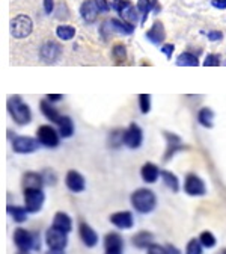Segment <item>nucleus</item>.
I'll return each instance as SVG.
<instances>
[{
    "mask_svg": "<svg viewBox=\"0 0 226 254\" xmlns=\"http://www.w3.org/2000/svg\"><path fill=\"white\" fill-rule=\"evenodd\" d=\"M132 242L136 248L139 250H148L152 244H154V235L151 232H146V230H142L139 233H136L133 238H132Z\"/></svg>",
    "mask_w": 226,
    "mask_h": 254,
    "instance_id": "obj_22",
    "label": "nucleus"
},
{
    "mask_svg": "<svg viewBox=\"0 0 226 254\" xmlns=\"http://www.w3.org/2000/svg\"><path fill=\"white\" fill-rule=\"evenodd\" d=\"M128 5H130V2L128 0H112V3H110V6L119 14L124 8H127Z\"/></svg>",
    "mask_w": 226,
    "mask_h": 254,
    "instance_id": "obj_40",
    "label": "nucleus"
},
{
    "mask_svg": "<svg viewBox=\"0 0 226 254\" xmlns=\"http://www.w3.org/2000/svg\"><path fill=\"white\" fill-rule=\"evenodd\" d=\"M41 142L35 138H30V136H15L12 139V150L14 153L18 154H30V153H35L40 148Z\"/></svg>",
    "mask_w": 226,
    "mask_h": 254,
    "instance_id": "obj_7",
    "label": "nucleus"
},
{
    "mask_svg": "<svg viewBox=\"0 0 226 254\" xmlns=\"http://www.w3.org/2000/svg\"><path fill=\"white\" fill-rule=\"evenodd\" d=\"M9 30H11V35L14 38H26L32 34V30H34V21H32L30 17L24 15V14H20L17 15L15 18L11 20L9 23Z\"/></svg>",
    "mask_w": 226,
    "mask_h": 254,
    "instance_id": "obj_3",
    "label": "nucleus"
},
{
    "mask_svg": "<svg viewBox=\"0 0 226 254\" xmlns=\"http://www.w3.org/2000/svg\"><path fill=\"white\" fill-rule=\"evenodd\" d=\"M165 38H166V30H165V26L161 21H155L152 24V27L146 32V40L155 46H160L165 41Z\"/></svg>",
    "mask_w": 226,
    "mask_h": 254,
    "instance_id": "obj_18",
    "label": "nucleus"
},
{
    "mask_svg": "<svg viewBox=\"0 0 226 254\" xmlns=\"http://www.w3.org/2000/svg\"><path fill=\"white\" fill-rule=\"evenodd\" d=\"M45 201V194L43 189H24V207L29 213H37L41 210Z\"/></svg>",
    "mask_w": 226,
    "mask_h": 254,
    "instance_id": "obj_5",
    "label": "nucleus"
},
{
    "mask_svg": "<svg viewBox=\"0 0 226 254\" xmlns=\"http://www.w3.org/2000/svg\"><path fill=\"white\" fill-rule=\"evenodd\" d=\"M60 55H62V47H60L57 43H54V41L45 43V44L41 47V50H40L41 59H43L44 62H47V64L56 62V61L60 58Z\"/></svg>",
    "mask_w": 226,
    "mask_h": 254,
    "instance_id": "obj_14",
    "label": "nucleus"
},
{
    "mask_svg": "<svg viewBox=\"0 0 226 254\" xmlns=\"http://www.w3.org/2000/svg\"><path fill=\"white\" fill-rule=\"evenodd\" d=\"M165 136L168 139V148H166V153H165V162H169V159L175 156L177 151H181L185 148V145L182 144L181 138L172 132H165Z\"/></svg>",
    "mask_w": 226,
    "mask_h": 254,
    "instance_id": "obj_16",
    "label": "nucleus"
},
{
    "mask_svg": "<svg viewBox=\"0 0 226 254\" xmlns=\"http://www.w3.org/2000/svg\"><path fill=\"white\" fill-rule=\"evenodd\" d=\"M57 127H59V135L62 138H71L74 135V121L67 115H63L60 118V121L57 123Z\"/></svg>",
    "mask_w": 226,
    "mask_h": 254,
    "instance_id": "obj_24",
    "label": "nucleus"
},
{
    "mask_svg": "<svg viewBox=\"0 0 226 254\" xmlns=\"http://www.w3.org/2000/svg\"><path fill=\"white\" fill-rule=\"evenodd\" d=\"M40 108H41L43 115H44L48 121H51V123H54V124H57V123L60 121L62 115L57 112V109H56V108H53V106H51V102H48L47 99H45V100H41Z\"/></svg>",
    "mask_w": 226,
    "mask_h": 254,
    "instance_id": "obj_23",
    "label": "nucleus"
},
{
    "mask_svg": "<svg viewBox=\"0 0 226 254\" xmlns=\"http://www.w3.org/2000/svg\"><path fill=\"white\" fill-rule=\"evenodd\" d=\"M43 174V177H44V182H45V185H50V186H53V185H56V182H57V177H56V174L53 173V171H50V170H45L44 173H41Z\"/></svg>",
    "mask_w": 226,
    "mask_h": 254,
    "instance_id": "obj_39",
    "label": "nucleus"
},
{
    "mask_svg": "<svg viewBox=\"0 0 226 254\" xmlns=\"http://www.w3.org/2000/svg\"><path fill=\"white\" fill-rule=\"evenodd\" d=\"M98 14H100V9H98V6H96L95 0H85V2L82 3L80 15L85 20V23H88V24L95 23V20L98 18Z\"/></svg>",
    "mask_w": 226,
    "mask_h": 254,
    "instance_id": "obj_17",
    "label": "nucleus"
},
{
    "mask_svg": "<svg viewBox=\"0 0 226 254\" xmlns=\"http://www.w3.org/2000/svg\"><path fill=\"white\" fill-rule=\"evenodd\" d=\"M119 15L122 17V20H125V21H128V23H132V24H136L137 20H139V11H137V8H135L132 3L128 5L127 8H124V9L119 12Z\"/></svg>",
    "mask_w": 226,
    "mask_h": 254,
    "instance_id": "obj_31",
    "label": "nucleus"
},
{
    "mask_svg": "<svg viewBox=\"0 0 226 254\" xmlns=\"http://www.w3.org/2000/svg\"><path fill=\"white\" fill-rule=\"evenodd\" d=\"M136 8L142 15V24H145V21L148 20V14L151 12L152 8H155V11H158L157 0H137V6Z\"/></svg>",
    "mask_w": 226,
    "mask_h": 254,
    "instance_id": "obj_26",
    "label": "nucleus"
},
{
    "mask_svg": "<svg viewBox=\"0 0 226 254\" xmlns=\"http://www.w3.org/2000/svg\"><path fill=\"white\" fill-rule=\"evenodd\" d=\"M217 254H226V248H222Z\"/></svg>",
    "mask_w": 226,
    "mask_h": 254,
    "instance_id": "obj_51",
    "label": "nucleus"
},
{
    "mask_svg": "<svg viewBox=\"0 0 226 254\" xmlns=\"http://www.w3.org/2000/svg\"><path fill=\"white\" fill-rule=\"evenodd\" d=\"M14 244L20 251H30L35 247V233H30L26 229H15L14 232Z\"/></svg>",
    "mask_w": 226,
    "mask_h": 254,
    "instance_id": "obj_10",
    "label": "nucleus"
},
{
    "mask_svg": "<svg viewBox=\"0 0 226 254\" xmlns=\"http://www.w3.org/2000/svg\"><path fill=\"white\" fill-rule=\"evenodd\" d=\"M130 200H132V206L136 209V212H139L142 215L151 213L157 206V197H155V194L152 192V190L148 189V188L136 189L135 192L132 194Z\"/></svg>",
    "mask_w": 226,
    "mask_h": 254,
    "instance_id": "obj_1",
    "label": "nucleus"
},
{
    "mask_svg": "<svg viewBox=\"0 0 226 254\" xmlns=\"http://www.w3.org/2000/svg\"><path fill=\"white\" fill-rule=\"evenodd\" d=\"M47 254H65V253H63V250H48Z\"/></svg>",
    "mask_w": 226,
    "mask_h": 254,
    "instance_id": "obj_49",
    "label": "nucleus"
},
{
    "mask_svg": "<svg viewBox=\"0 0 226 254\" xmlns=\"http://www.w3.org/2000/svg\"><path fill=\"white\" fill-rule=\"evenodd\" d=\"M79 236L88 248H93L100 241L96 232L89 224H86V222H80L79 224Z\"/></svg>",
    "mask_w": 226,
    "mask_h": 254,
    "instance_id": "obj_15",
    "label": "nucleus"
},
{
    "mask_svg": "<svg viewBox=\"0 0 226 254\" xmlns=\"http://www.w3.org/2000/svg\"><path fill=\"white\" fill-rule=\"evenodd\" d=\"M184 192L190 197H204L207 194L205 182L195 173H188L184 179Z\"/></svg>",
    "mask_w": 226,
    "mask_h": 254,
    "instance_id": "obj_4",
    "label": "nucleus"
},
{
    "mask_svg": "<svg viewBox=\"0 0 226 254\" xmlns=\"http://www.w3.org/2000/svg\"><path fill=\"white\" fill-rule=\"evenodd\" d=\"M204 253V245L201 244L199 239L193 238L187 242L185 245V253L184 254H202Z\"/></svg>",
    "mask_w": 226,
    "mask_h": 254,
    "instance_id": "obj_34",
    "label": "nucleus"
},
{
    "mask_svg": "<svg viewBox=\"0 0 226 254\" xmlns=\"http://www.w3.org/2000/svg\"><path fill=\"white\" fill-rule=\"evenodd\" d=\"M211 5L217 9H226V0H211Z\"/></svg>",
    "mask_w": 226,
    "mask_h": 254,
    "instance_id": "obj_47",
    "label": "nucleus"
},
{
    "mask_svg": "<svg viewBox=\"0 0 226 254\" xmlns=\"http://www.w3.org/2000/svg\"><path fill=\"white\" fill-rule=\"evenodd\" d=\"M53 9H54L53 0H44V11H45V14H51Z\"/></svg>",
    "mask_w": 226,
    "mask_h": 254,
    "instance_id": "obj_45",
    "label": "nucleus"
},
{
    "mask_svg": "<svg viewBox=\"0 0 226 254\" xmlns=\"http://www.w3.org/2000/svg\"><path fill=\"white\" fill-rule=\"evenodd\" d=\"M23 189H43V186L45 185L43 174L40 173H26L23 176Z\"/></svg>",
    "mask_w": 226,
    "mask_h": 254,
    "instance_id": "obj_20",
    "label": "nucleus"
},
{
    "mask_svg": "<svg viewBox=\"0 0 226 254\" xmlns=\"http://www.w3.org/2000/svg\"><path fill=\"white\" fill-rule=\"evenodd\" d=\"M112 59L115 61L116 65H122L127 61V49L124 44H115L112 49Z\"/></svg>",
    "mask_w": 226,
    "mask_h": 254,
    "instance_id": "obj_33",
    "label": "nucleus"
},
{
    "mask_svg": "<svg viewBox=\"0 0 226 254\" xmlns=\"http://www.w3.org/2000/svg\"><path fill=\"white\" fill-rule=\"evenodd\" d=\"M8 213L12 216V219L18 224L24 222L27 219V209L26 207H21V206H8Z\"/></svg>",
    "mask_w": 226,
    "mask_h": 254,
    "instance_id": "obj_32",
    "label": "nucleus"
},
{
    "mask_svg": "<svg viewBox=\"0 0 226 254\" xmlns=\"http://www.w3.org/2000/svg\"><path fill=\"white\" fill-rule=\"evenodd\" d=\"M223 38V34L220 30H211L208 32V40L210 41H220Z\"/></svg>",
    "mask_w": 226,
    "mask_h": 254,
    "instance_id": "obj_44",
    "label": "nucleus"
},
{
    "mask_svg": "<svg viewBox=\"0 0 226 254\" xmlns=\"http://www.w3.org/2000/svg\"><path fill=\"white\" fill-rule=\"evenodd\" d=\"M8 112L11 115V118L18 124V126H26L32 121V111L29 108V105H26L23 102V99L20 95H11L6 103Z\"/></svg>",
    "mask_w": 226,
    "mask_h": 254,
    "instance_id": "obj_2",
    "label": "nucleus"
},
{
    "mask_svg": "<svg viewBox=\"0 0 226 254\" xmlns=\"http://www.w3.org/2000/svg\"><path fill=\"white\" fill-rule=\"evenodd\" d=\"M95 3H96V6H98L100 12H107L110 9V5H109L107 0H95Z\"/></svg>",
    "mask_w": 226,
    "mask_h": 254,
    "instance_id": "obj_43",
    "label": "nucleus"
},
{
    "mask_svg": "<svg viewBox=\"0 0 226 254\" xmlns=\"http://www.w3.org/2000/svg\"><path fill=\"white\" fill-rule=\"evenodd\" d=\"M110 27L118 32V34H122V35H132L135 32V24L128 23L125 20H118V18H112L110 21Z\"/></svg>",
    "mask_w": 226,
    "mask_h": 254,
    "instance_id": "obj_25",
    "label": "nucleus"
},
{
    "mask_svg": "<svg viewBox=\"0 0 226 254\" xmlns=\"http://www.w3.org/2000/svg\"><path fill=\"white\" fill-rule=\"evenodd\" d=\"M161 179H163V183L172 190V192H178L180 190V180L174 173L161 170Z\"/></svg>",
    "mask_w": 226,
    "mask_h": 254,
    "instance_id": "obj_28",
    "label": "nucleus"
},
{
    "mask_svg": "<svg viewBox=\"0 0 226 254\" xmlns=\"http://www.w3.org/2000/svg\"><path fill=\"white\" fill-rule=\"evenodd\" d=\"M177 65L178 67H198L199 65V59L193 53L184 52L177 58Z\"/></svg>",
    "mask_w": 226,
    "mask_h": 254,
    "instance_id": "obj_27",
    "label": "nucleus"
},
{
    "mask_svg": "<svg viewBox=\"0 0 226 254\" xmlns=\"http://www.w3.org/2000/svg\"><path fill=\"white\" fill-rule=\"evenodd\" d=\"M53 229L56 230H60L63 233H70L73 230V221L70 218L68 213L65 212H57L53 218V224H51Z\"/></svg>",
    "mask_w": 226,
    "mask_h": 254,
    "instance_id": "obj_19",
    "label": "nucleus"
},
{
    "mask_svg": "<svg viewBox=\"0 0 226 254\" xmlns=\"http://www.w3.org/2000/svg\"><path fill=\"white\" fill-rule=\"evenodd\" d=\"M109 144L113 147V148H118L124 144V130L121 129H116L110 133V138H109Z\"/></svg>",
    "mask_w": 226,
    "mask_h": 254,
    "instance_id": "obj_36",
    "label": "nucleus"
},
{
    "mask_svg": "<svg viewBox=\"0 0 226 254\" xmlns=\"http://www.w3.org/2000/svg\"><path fill=\"white\" fill-rule=\"evenodd\" d=\"M60 135L59 132H56L51 126L45 124V126H40L37 130V139L41 142V145L47 147V148H56L60 142Z\"/></svg>",
    "mask_w": 226,
    "mask_h": 254,
    "instance_id": "obj_6",
    "label": "nucleus"
},
{
    "mask_svg": "<svg viewBox=\"0 0 226 254\" xmlns=\"http://www.w3.org/2000/svg\"><path fill=\"white\" fill-rule=\"evenodd\" d=\"M174 50H175V46L174 44H163L161 46V52H163L168 58V61L172 59V55H174Z\"/></svg>",
    "mask_w": 226,
    "mask_h": 254,
    "instance_id": "obj_42",
    "label": "nucleus"
},
{
    "mask_svg": "<svg viewBox=\"0 0 226 254\" xmlns=\"http://www.w3.org/2000/svg\"><path fill=\"white\" fill-rule=\"evenodd\" d=\"M204 65L205 67H217V65H220V56L214 55V53L208 55L205 58V61H204Z\"/></svg>",
    "mask_w": 226,
    "mask_h": 254,
    "instance_id": "obj_38",
    "label": "nucleus"
},
{
    "mask_svg": "<svg viewBox=\"0 0 226 254\" xmlns=\"http://www.w3.org/2000/svg\"><path fill=\"white\" fill-rule=\"evenodd\" d=\"M166 250H168V254H181V251L175 245H172V244H168Z\"/></svg>",
    "mask_w": 226,
    "mask_h": 254,
    "instance_id": "obj_48",
    "label": "nucleus"
},
{
    "mask_svg": "<svg viewBox=\"0 0 226 254\" xmlns=\"http://www.w3.org/2000/svg\"><path fill=\"white\" fill-rule=\"evenodd\" d=\"M17 254H30V251H20V250H18Z\"/></svg>",
    "mask_w": 226,
    "mask_h": 254,
    "instance_id": "obj_50",
    "label": "nucleus"
},
{
    "mask_svg": "<svg viewBox=\"0 0 226 254\" xmlns=\"http://www.w3.org/2000/svg\"><path fill=\"white\" fill-rule=\"evenodd\" d=\"M140 176L145 183H155L158 180V177H161V171L155 164L146 162L140 170Z\"/></svg>",
    "mask_w": 226,
    "mask_h": 254,
    "instance_id": "obj_21",
    "label": "nucleus"
},
{
    "mask_svg": "<svg viewBox=\"0 0 226 254\" xmlns=\"http://www.w3.org/2000/svg\"><path fill=\"white\" fill-rule=\"evenodd\" d=\"M143 141V132L136 123H132L130 126L124 130V145L128 148H139Z\"/></svg>",
    "mask_w": 226,
    "mask_h": 254,
    "instance_id": "obj_8",
    "label": "nucleus"
},
{
    "mask_svg": "<svg viewBox=\"0 0 226 254\" xmlns=\"http://www.w3.org/2000/svg\"><path fill=\"white\" fill-rule=\"evenodd\" d=\"M199 241H201V244L204 245V248H214L216 247V244H217V239H216V236L211 233V232H208V230H205V232H202L201 235H199V238H198Z\"/></svg>",
    "mask_w": 226,
    "mask_h": 254,
    "instance_id": "obj_35",
    "label": "nucleus"
},
{
    "mask_svg": "<svg viewBox=\"0 0 226 254\" xmlns=\"http://www.w3.org/2000/svg\"><path fill=\"white\" fill-rule=\"evenodd\" d=\"M56 35L62 41H70L76 37V27L68 26V24H60L56 29Z\"/></svg>",
    "mask_w": 226,
    "mask_h": 254,
    "instance_id": "obj_29",
    "label": "nucleus"
},
{
    "mask_svg": "<svg viewBox=\"0 0 226 254\" xmlns=\"http://www.w3.org/2000/svg\"><path fill=\"white\" fill-rule=\"evenodd\" d=\"M139 108L142 114H148L151 111V95L149 94H139Z\"/></svg>",
    "mask_w": 226,
    "mask_h": 254,
    "instance_id": "obj_37",
    "label": "nucleus"
},
{
    "mask_svg": "<svg viewBox=\"0 0 226 254\" xmlns=\"http://www.w3.org/2000/svg\"><path fill=\"white\" fill-rule=\"evenodd\" d=\"M48 102H51V103H56V102H59V100H62L63 99V95L62 94H47V97H45Z\"/></svg>",
    "mask_w": 226,
    "mask_h": 254,
    "instance_id": "obj_46",
    "label": "nucleus"
},
{
    "mask_svg": "<svg viewBox=\"0 0 226 254\" xmlns=\"http://www.w3.org/2000/svg\"><path fill=\"white\" fill-rule=\"evenodd\" d=\"M213 120H214V112L210 108H202L198 112V121L202 127H207V129H211L213 127Z\"/></svg>",
    "mask_w": 226,
    "mask_h": 254,
    "instance_id": "obj_30",
    "label": "nucleus"
},
{
    "mask_svg": "<svg viewBox=\"0 0 226 254\" xmlns=\"http://www.w3.org/2000/svg\"><path fill=\"white\" fill-rule=\"evenodd\" d=\"M104 254H124V238L116 233H107L104 236Z\"/></svg>",
    "mask_w": 226,
    "mask_h": 254,
    "instance_id": "obj_11",
    "label": "nucleus"
},
{
    "mask_svg": "<svg viewBox=\"0 0 226 254\" xmlns=\"http://www.w3.org/2000/svg\"><path fill=\"white\" fill-rule=\"evenodd\" d=\"M65 185H67V188L71 190V192H74V194L83 192V190L86 189V180H85V177L79 171H76V170H71V171L67 173V176H65Z\"/></svg>",
    "mask_w": 226,
    "mask_h": 254,
    "instance_id": "obj_13",
    "label": "nucleus"
},
{
    "mask_svg": "<svg viewBox=\"0 0 226 254\" xmlns=\"http://www.w3.org/2000/svg\"><path fill=\"white\" fill-rule=\"evenodd\" d=\"M110 222L119 230H128L135 226V218L133 213L128 212V210H121L116 213L110 215Z\"/></svg>",
    "mask_w": 226,
    "mask_h": 254,
    "instance_id": "obj_12",
    "label": "nucleus"
},
{
    "mask_svg": "<svg viewBox=\"0 0 226 254\" xmlns=\"http://www.w3.org/2000/svg\"><path fill=\"white\" fill-rule=\"evenodd\" d=\"M45 244L50 250H65L68 245V233L50 227L45 232Z\"/></svg>",
    "mask_w": 226,
    "mask_h": 254,
    "instance_id": "obj_9",
    "label": "nucleus"
},
{
    "mask_svg": "<svg viewBox=\"0 0 226 254\" xmlns=\"http://www.w3.org/2000/svg\"><path fill=\"white\" fill-rule=\"evenodd\" d=\"M148 254H168V250H166V247H163V245L152 244V245L148 248Z\"/></svg>",
    "mask_w": 226,
    "mask_h": 254,
    "instance_id": "obj_41",
    "label": "nucleus"
}]
</instances>
